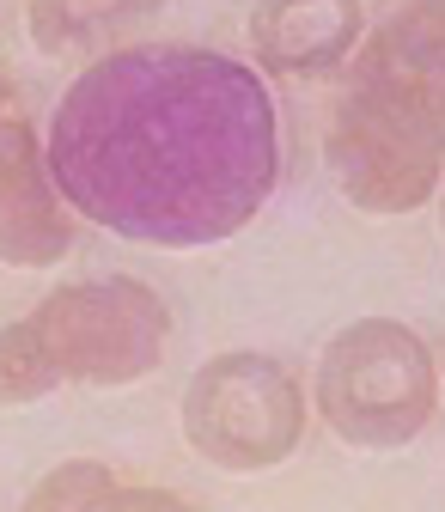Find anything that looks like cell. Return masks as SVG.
I'll list each match as a JSON object with an SVG mask.
<instances>
[{
	"label": "cell",
	"instance_id": "ba28073f",
	"mask_svg": "<svg viewBox=\"0 0 445 512\" xmlns=\"http://www.w3.org/2000/svg\"><path fill=\"white\" fill-rule=\"evenodd\" d=\"M159 0H31V37L43 55H86L122 43Z\"/></svg>",
	"mask_w": 445,
	"mask_h": 512
},
{
	"label": "cell",
	"instance_id": "3957f363",
	"mask_svg": "<svg viewBox=\"0 0 445 512\" xmlns=\"http://www.w3.org/2000/svg\"><path fill=\"white\" fill-rule=\"evenodd\" d=\"M433 354L397 317L348 324L317 366V403L336 439L360 452H397L433 421Z\"/></svg>",
	"mask_w": 445,
	"mask_h": 512
},
{
	"label": "cell",
	"instance_id": "52a82bcc",
	"mask_svg": "<svg viewBox=\"0 0 445 512\" xmlns=\"http://www.w3.org/2000/svg\"><path fill=\"white\" fill-rule=\"evenodd\" d=\"M366 31L360 0H257L250 7V43L287 80H317L342 68Z\"/></svg>",
	"mask_w": 445,
	"mask_h": 512
},
{
	"label": "cell",
	"instance_id": "6da1fadb",
	"mask_svg": "<svg viewBox=\"0 0 445 512\" xmlns=\"http://www.w3.org/2000/svg\"><path fill=\"white\" fill-rule=\"evenodd\" d=\"M49 177L80 220L159 250H202L257 220L281 177L269 86L220 49H116L61 92Z\"/></svg>",
	"mask_w": 445,
	"mask_h": 512
},
{
	"label": "cell",
	"instance_id": "5b68a950",
	"mask_svg": "<svg viewBox=\"0 0 445 512\" xmlns=\"http://www.w3.org/2000/svg\"><path fill=\"white\" fill-rule=\"evenodd\" d=\"M31 324L49 342L61 378H80V384L147 378L165 360V342H171L165 299L141 281H122V275L55 287L31 311Z\"/></svg>",
	"mask_w": 445,
	"mask_h": 512
},
{
	"label": "cell",
	"instance_id": "8992f818",
	"mask_svg": "<svg viewBox=\"0 0 445 512\" xmlns=\"http://www.w3.org/2000/svg\"><path fill=\"white\" fill-rule=\"evenodd\" d=\"M74 244V208L61 202L49 177V147L25 92L0 74V263L7 269H49Z\"/></svg>",
	"mask_w": 445,
	"mask_h": 512
},
{
	"label": "cell",
	"instance_id": "8fae6325",
	"mask_svg": "<svg viewBox=\"0 0 445 512\" xmlns=\"http://www.w3.org/2000/svg\"><path fill=\"white\" fill-rule=\"evenodd\" d=\"M378 37L391 43L397 61H409L415 74H427V80L445 86V0H403L397 19Z\"/></svg>",
	"mask_w": 445,
	"mask_h": 512
},
{
	"label": "cell",
	"instance_id": "7a4b0ae2",
	"mask_svg": "<svg viewBox=\"0 0 445 512\" xmlns=\"http://www.w3.org/2000/svg\"><path fill=\"white\" fill-rule=\"evenodd\" d=\"M324 153L360 214H415L445 177V86L372 37L336 98Z\"/></svg>",
	"mask_w": 445,
	"mask_h": 512
},
{
	"label": "cell",
	"instance_id": "30bf717a",
	"mask_svg": "<svg viewBox=\"0 0 445 512\" xmlns=\"http://www.w3.org/2000/svg\"><path fill=\"white\" fill-rule=\"evenodd\" d=\"M61 384V366L49 354V342L37 336L31 317L0 330V409H19V403H37Z\"/></svg>",
	"mask_w": 445,
	"mask_h": 512
},
{
	"label": "cell",
	"instance_id": "7c38bea8",
	"mask_svg": "<svg viewBox=\"0 0 445 512\" xmlns=\"http://www.w3.org/2000/svg\"><path fill=\"white\" fill-rule=\"evenodd\" d=\"M439 220H445V196H439Z\"/></svg>",
	"mask_w": 445,
	"mask_h": 512
},
{
	"label": "cell",
	"instance_id": "9c48e42d",
	"mask_svg": "<svg viewBox=\"0 0 445 512\" xmlns=\"http://www.w3.org/2000/svg\"><path fill=\"white\" fill-rule=\"evenodd\" d=\"M37 512H61V506H110V512H129V506H189L183 494H165V488H147V482H129V476H116L104 464H61L49 470L31 500Z\"/></svg>",
	"mask_w": 445,
	"mask_h": 512
},
{
	"label": "cell",
	"instance_id": "277c9868",
	"mask_svg": "<svg viewBox=\"0 0 445 512\" xmlns=\"http://www.w3.org/2000/svg\"><path fill=\"white\" fill-rule=\"evenodd\" d=\"M305 433V397L269 354H214L183 391V439L196 458L232 476H257L293 458Z\"/></svg>",
	"mask_w": 445,
	"mask_h": 512
}]
</instances>
